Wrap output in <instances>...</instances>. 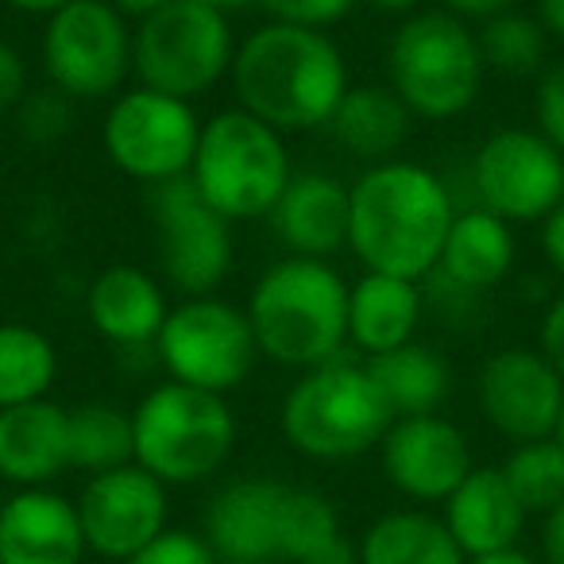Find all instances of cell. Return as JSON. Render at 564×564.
<instances>
[{
    "label": "cell",
    "mask_w": 564,
    "mask_h": 564,
    "mask_svg": "<svg viewBox=\"0 0 564 564\" xmlns=\"http://www.w3.org/2000/svg\"><path fill=\"white\" fill-rule=\"evenodd\" d=\"M86 322L120 352H151L171 314V294L155 271L135 263H109L86 282ZM155 356V352H151Z\"/></svg>",
    "instance_id": "cell-18"
},
{
    "label": "cell",
    "mask_w": 564,
    "mask_h": 564,
    "mask_svg": "<svg viewBox=\"0 0 564 564\" xmlns=\"http://www.w3.org/2000/svg\"><path fill=\"white\" fill-rule=\"evenodd\" d=\"M553 437H556V445H561V448H564V410H561V422H556Z\"/></svg>",
    "instance_id": "cell-49"
},
{
    "label": "cell",
    "mask_w": 564,
    "mask_h": 564,
    "mask_svg": "<svg viewBox=\"0 0 564 564\" xmlns=\"http://www.w3.org/2000/svg\"><path fill=\"white\" fill-rule=\"evenodd\" d=\"M282 499L286 484L274 476L228 479L205 502L202 538L220 564H282Z\"/></svg>",
    "instance_id": "cell-17"
},
{
    "label": "cell",
    "mask_w": 564,
    "mask_h": 564,
    "mask_svg": "<svg viewBox=\"0 0 564 564\" xmlns=\"http://www.w3.org/2000/svg\"><path fill=\"white\" fill-rule=\"evenodd\" d=\"M425 317V286L394 274L364 271L348 282V348L360 360L394 352L417 340Z\"/></svg>",
    "instance_id": "cell-24"
},
{
    "label": "cell",
    "mask_w": 564,
    "mask_h": 564,
    "mask_svg": "<svg viewBox=\"0 0 564 564\" xmlns=\"http://www.w3.org/2000/svg\"><path fill=\"white\" fill-rule=\"evenodd\" d=\"M151 352L163 364L166 379L225 399L248 383L256 364L263 360L243 306L228 302L225 294L174 302Z\"/></svg>",
    "instance_id": "cell-10"
},
{
    "label": "cell",
    "mask_w": 564,
    "mask_h": 564,
    "mask_svg": "<svg viewBox=\"0 0 564 564\" xmlns=\"http://www.w3.org/2000/svg\"><path fill=\"white\" fill-rule=\"evenodd\" d=\"M109 4L120 12V17H128L132 24H140V20L155 17L159 9H166V4H174V0H109Z\"/></svg>",
    "instance_id": "cell-43"
},
{
    "label": "cell",
    "mask_w": 564,
    "mask_h": 564,
    "mask_svg": "<svg viewBox=\"0 0 564 564\" xmlns=\"http://www.w3.org/2000/svg\"><path fill=\"white\" fill-rule=\"evenodd\" d=\"M228 82L240 109L274 132L294 135L329 124L340 97L352 86V74L329 32L267 20L236 43Z\"/></svg>",
    "instance_id": "cell-2"
},
{
    "label": "cell",
    "mask_w": 564,
    "mask_h": 564,
    "mask_svg": "<svg viewBox=\"0 0 564 564\" xmlns=\"http://www.w3.org/2000/svg\"><path fill=\"white\" fill-rule=\"evenodd\" d=\"M538 352L561 371L564 379V291H556L553 299L545 302L538 322Z\"/></svg>",
    "instance_id": "cell-38"
},
{
    "label": "cell",
    "mask_w": 564,
    "mask_h": 564,
    "mask_svg": "<svg viewBox=\"0 0 564 564\" xmlns=\"http://www.w3.org/2000/svg\"><path fill=\"white\" fill-rule=\"evenodd\" d=\"M317 564H356V556H352V549H348V553H340V556H329V561H317Z\"/></svg>",
    "instance_id": "cell-48"
},
{
    "label": "cell",
    "mask_w": 564,
    "mask_h": 564,
    "mask_svg": "<svg viewBox=\"0 0 564 564\" xmlns=\"http://www.w3.org/2000/svg\"><path fill=\"white\" fill-rule=\"evenodd\" d=\"M32 89L28 82V63L9 40H0V120H9L24 94Z\"/></svg>",
    "instance_id": "cell-37"
},
{
    "label": "cell",
    "mask_w": 564,
    "mask_h": 564,
    "mask_svg": "<svg viewBox=\"0 0 564 564\" xmlns=\"http://www.w3.org/2000/svg\"><path fill=\"white\" fill-rule=\"evenodd\" d=\"M70 471V410L51 399L0 410V484L51 487Z\"/></svg>",
    "instance_id": "cell-23"
},
{
    "label": "cell",
    "mask_w": 564,
    "mask_h": 564,
    "mask_svg": "<svg viewBox=\"0 0 564 564\" xmlns=\"http://www.w3.org/2000/svg\"><path fill=\"white\" fill-rule=\"evenodd\" d=\"M291 174L294 159L286 135L251 117L248 109L232 105L202 120L189 182L228 225L271 217Z\"/></svg>",
    "instance_id": "cell-6"
},
{
    "label": "cell",
    "mask_w": 564,
    "mask_h": 564,
    "mask_svg": "<svg viewBox=\"0 0 564 564\" xmlns=\"http://www.w3.org/2000/svg\"><path fill=\"white\" fill-rule=\"evenodd\" d=\"M471 205L507 225H541L564 197V155L525 124L495 128L468 163Z\"/></svg>",
    "instance_id": "cell-13"
},
{
    "label": "cell",
    "mask_w": 564,
    "mask_h": 564,
    "mask_svg": "<svg viewBox=\"0 0 564 564\" xmlns=\"http://www.w3.org/2000/svg\"><path fill=\"white\" fill-rule=\"evenodd\" d=\"M356 4H360V0H259V12H263L267 20H274V24L329 32L333 24L352 17Z\"/></svg>",
    "instance_id": "cell-35"
},
{
    "label": "cell",
    "mask_w": 564,
    "mask_h": 564,
    "mask_svg": "<svg viewBox=\"0 0 564 564\" xmlns=\"http://www.w3.org/2000/svg\"><path fill=\"white\" fill-rule=\"evenodd\" d=\"M124 564H220V561L209 549V541L202 538V530L166 525L155 541H148V545L135 556H128Z\"/></svg>",
    "instance_id": "cell-34"
},
{
    "label": "cell",
    "mask_w": 564,
    "mask_h": 564,
    "mask_svg": "<svg viewBox=\"0 0 564 564\" xmlns=\"http://www.w3.org/2000/svg\"><path fill=\"white\" fill-rule=\"evenodd\" d=\"M236 32L225 12L202 0H174L132 32V82L194 105L228 82Z\"/></svg>",
    "instance_id": "cell-8"
},
{
    "label": "cell",
    "mask_w": 564,
    "mask_h": 564,
    "mask_svg": "<svg viewBox=\"0 0 564 564\" xmlns=\"http://www.w3.org/2000/svg\"><path fill=\"white\" fill-rule=\"evenodd\" d=\"M259 356L279 368L310 371L345 356L348 282L329 259L279 256L256 274L243 302Z\"/></svg>",
    "instance_id": "cell-3"
},
{
    "label": "cell",
    "mask_w": 564,
    "mask_h": 564,
    "mask_svg": "<svg viewBox=\"0 0 564 564\" xmlns=\"http://www.w3.org/2000/svg\"><path fill=\"white\" fill-rule=\"evenodd\" d=\"M132 32L109 0H74L43 20L40 66L51 89L74 105L112 101L132 86Z\"/></svg>",
    "instance_id": "cell-9"
},
{
    "label": "cell",
    "mask_w": 564,
    "mask_h": 564,
    "mask_svg": "<svg viewBox=\"0 0 564 564\" xmlns=\"http://www.w3.org/2000/svg\"><path fill=\"white\" fill-rule=\"evenodd\" d=\"M487 66L476 28L445 9H417L402 17L387 43V86L414 120L445 124L484 94Z\"/></svg>",
    "instance_id": "cell-5"
},
{
    "label": "cell",
    "mask_w": 564,
    "mask_h": 564,
    "mask_svg": "<svg viewBox=\"0 0 564 564\" xmlns=\"http://www.w3.org/2000/svg\"><path fill=\"white\" fill-rule=\"evenodd\" d=\"M533 17L545 28L549 40L564 43V0H533Z\"/></svg>",
    "instance_id": "cell-42"
},
{
    "label": "cell",
    "mask_w": 564,
    "mask_h": 564,
    "mask_svg": "<svg viewBox=\"0 0 564 564\" xmlns=\"http://www.w3.org/2000/svg\"><path fill=\"white\" fill-rule=\"evenodd\" d=\"M476 406L510 445L553 437L564 410V379L538 348H499L476 371Z\"/></svg>",
    "instance_id": "cell-14"
},
{
    "label": "cell",
    "mask_w": 564,
    "mask_h": 564,
    "mask_svg": "<svg viewBox=\"0 0 564 564\" xmlns=\"http://www.w3.org/2000/svg\"><path fill=\"white\" fill-rule=\"evenodd\" d=\"M394 417L441 414L453 394V364L441 348L410 340L394 352L364 360Z\"/></svg>",
    "instance_id": "cell-26"
},
{
    "label": "cell",
    "mask_w": 564,
    "mask_h": 564,
    "mask_svg": "<svg viewBox=\"0 0 564 564\" xmlns=\"http://www.w3.org/2000/svg\"><path fill=\"white\" fill-rule=\"evenodd\" d=\"M202 4L225 12V17H232V12H243V9H259V0H202Z\"/></svg>",
    "instance_id": "cell-47"
},
{
    "label": "cell",
    "mask_w": 564,
    "mask_h": 564,
    "mask_svg": "<svg viewBox=\"0 0 564 564\" xmlns=\"http://www.w3.org/2000/svg\"><path fill=\"white\" fill-rule=\"evenodd\" d=\"M456 209L453 189L433 166L414 159L364 166L348 182V251L364 271L425 282Z\"/></svg>",
    "instance_id": "cell-1"
},
{
    "label": "cell",
    "mask_w": 564,
    "mask_h": 564,
    "mask_svg": "<svg viewBox=\"0 0 564 564\" xmlns=\"http://www.w3.org/2000/svg\"><path fill=\"white\" fill-rule=\"evenodd\" d=\"M135 464L166 487L213 479L232 460L240 425L225 394L163 379L132 410Z\"/></svg>",
    "instance_id": "cell-7"
},
{
    "label": "cell",
    "mask_w": 564,
    "mask_h": 564,
    "mask_svg": "<svg viewBox=\"0 0 564 564\" xmlns=\"http://www.w3.org/2000/svg\"><path fill=\"white\" fill-rule=\"evenodd\" d=\"M518 259V236L514 225H507L495 213L479 209V205H464L456 209L453 225H448L445 248L433 267L430 282L456 291L464 299H487L510 279Z\"/></svg>",
    "instance_id": "cell-21"
},
{
    "label": "cell",
    "mask_w": 564,
    "mask_h": 564,
    "mask_svg": "<svg viewBox=\"0 0 564 564\" xmlns=\"http://www.w3.org/2000/svg\"><path fill=\"white\" fill-rule=\"evenodd\" d=\"M4 499H9V487L0 484V510H4Z\"/></svg>",
    "instance_id": "cell-50"
},
{
    "label": "cell",
    "mask_w": 564,
    "mask_h": 564,
    "mask_svg": "<svg viewBox=\"0 0 564 564\" xmlns=\"http://www.w3.org/2000/svg\"><path fill=\"white\" fill-rule=\"evenodd\" d=\"M58 379V348L40 325H0V410L40 402Z\"/></svg>",
    "instance_id": "cell-29"
},
{
    "label": "cell",
    "mask_w": 564,
    "mask_h": 564,
    "mask_svg": "<svg viewBox=\"0 0 564 564\" xmlns=\"http://www.w3.org/2000/svg\"><path fill=\"white\" fill-rule=\"evenodd\" d=\"M383 476L402 499L417 507H441L464 484L476 456L464 430L445 414L394 417L379 441Z\"/></svg>",
    "instance_id": "cell-16"
},
{
    "label": "cell",
    "mask_w": 564,
    "mask_h": 564,
    "mask_svg": "<svg viewBox=\"0 0 564 564\" xmlns=\"http://www.w3.org/2000/svg\"><path fill=\"white\" fill-rule=\"evenodd\" d=\"M479 55L491 74H507V78H538L545 70L549 58V35L538 24V17L525 9L499 12V17L476 24Z\"/></svg>",
    "instance_id": "cell-31"
},
{
    "label": "cell",
    "mask_w": 564,
    "mask_h": 564,
    "mask_svg": "<svg viewBox=\"0 0 564 564\" xmlns=\"http://www.w3.org/2000/svg\"><path fill=\"white\" fill-rule=\"evenodd\" d=\"M538 228H541V256H545L549 271L564 279V197Z\"/></svg>",
    "instance_id": "cell-39"
},
{
    "label": "cell",
    "mask_w": 564,
    "mask_h": 564,
    "mask_svg": "<svg viewBox=\"0 0 564 564\" xmlns=\"http://www.w3.org/2000/svg\"><path fill=\"white\" fill-rule=\"evenodd\" d=\"M356 564H468L441 514L402 507L379 514L352 549Z\"/></svg>",
    "instance_id": "cell-27"
},
{
    "label": "cell",
    "mask_w": 564,
    "mask_h": 564,
    "mask_svg": "<svg viewBox=\"0 0 564 564\" xmlns=\"http://www.w3.org/2000/svg\"><path fill=\"white\" fill-rule=\"evenodd\" d=\"M533 128L564 155V63H553L538 74V86H533Z\"/></svg>",
    "instance_id": "cell-36"
},
{
    "label": "cell",
    "mask_w": 564,
    "mask_h": 564,
    "mask_svg": "<svg viewBox=\"0 0 564 564\" xmlns=\"http://www.w3.org/2000/svg\"><path fill=\"white\" fill-rule=\"evenodd\" d=\"M74 507L89 553L124 564L171 525V487L159 484L140 464H124L89 476Z\"/></svg>",
    "instance_id": "cell-15"
},
{
    "label": "cell",
    "mask_w": 564,
    "mask_h": 564,
    "mask_svg": "<svg viewBox=\"0 0 564 564\" xmlns=\"http://www.w3.org/2000/svg\"><path fill=\"white\" fill-rule=\"evenodd\" d=\"M325 132L356 163L376 166L402 159V148L414 132V117L387 82H352L348 94L340 97L337 112L329 117V124H325Z\"/></svg>",
    "instance_id": "cell-25"
},
{
    "label": "cell",
    "mask_w": 564,
    "mask_h": 564,
    "mask_svg": "<svg viewBox=\"0 0 564 564\" xmlns=\"http://www.w3.org/2000/svg\"><path fill=\"white\" fill-rule=\"evenodd\" d=\"M202 140V117L189 101L148 86H128L105 109L101 151L124 178L143 189L186 178Z\"/></svg>",
    "instance_id": "cell-12"
},
{
    "label": "cell",
    "mask_w": 564,
    "mask_h": 564,
    "mask_svg": "<svg viewBox=\"0 0 564 564\" xmlns=\"http://www.w3.org/2000/svg\"><path fill=\"white\" fill-rule=\"evenodd\" d=\"M499 468L530 518H545L564 502V448L556 445V437L514 445Z\"/></svg>",
    "instance_id": "cell-32"
},
{
    "label": "cell",
    "mask_w": 564,
    "mask_h": 564,
    "mask_svg": "<svg viewBox=\"0 0 564 564\" xmlns=\"http://www.w3.org/2000/svg\"><path fill=\"white\" fill-rule=\"evenodd\" d=\"M525 0H441V9L453 12V17L468 20V24H484V20L499 17V12L522 9Z\"/></svg>",
    "instance_id": "cell-40"
},
{
    "label": "cell",
    "mask_w": 564,
    "mask_h": 564,
    "mask_svg": "<svg viewBox=\"0 0 564 564\" xmlns=\"http://www.w3.org/2000/svg\"><path fill=\"white\" fill-rule=\"evenodd\" d=\"M74 124H78V105L51 86L28 89L24 101H20L17 112H12V128H17V135L35 151L58 148V143L74 132Z\"/></svg>",
    "instance_id": "cell-33"
},
{
    "label": "cell",
    "mask_w": 564,
    "mask_h": 564,
    "mask_svg": "<svg viewBox=\"0 0 564 564\" xmlns=\"http://www.w3.org/2000/svg\"><path fill=\"white\" fill-rule=\"evenodd\" d=\"M360 4H371V9L387 12V17H410L425 4V0H360Z\"/></svg>",
    "instance_id": "cell-46"
},
{
    "label": "cell",
    "mask_w": 564,
    "mask_h": 564,
    "mask_svg": "<svg viewBox=\"0 0 564 564\" xmlns=\"http://www.w3.org/2000/svg\"><path fill=\"white\" fill-rule=\"evenodd\" d=\"M9 9L24 12V17H55L58 9H66V4H74V0H4Z\"/></svg>",
    "instance_id": "cell-44"
},
{
    "label": "cell",
    "mask_w": 564,
    "mask_h": 564,
    "mask_svg": "<svg viewBox=\"0 0 564 564\" xmlns=\"http://www.w3.org/2000/svg\"><path fill=\"white\" fill-rule=\"evenodd\" d=\"M541 561L564 564V502L541 518Z\"/></svg>",
    "instance_id": "cell-41"
},
{
    "label": "cell",
    "mask_w": 564,
    "mask_h": 564,
    "mask_svg": "<svg viewBox=\"0 0 564 564\" xmlns=\"http://www.w3.org/2000/svg\"><path fill=\"white\" fill-rule=\"evenodd\" d=\"M135 464L132 410L117 402H82L70 406V468L86 476Z\"/></svg>",
    "instance_id": "cell-30"
},
{
    "label": "cell",
    "mask_w": 564,
    "mask_h": 564,
    "mask_svg": "<svg viewBox=\"0 0 564 564\" xmlns=\"http://www.w3.org/2000/svg\"><path fill=\"white\" fill-rule=\"evenodd\" d=\"M394 414L379 394L360 356H337L299 371L282 394L279 433L299 456L317 464H345L379 448Z\"/></svg>",
    "instance_id": "cell-4"
},
{
    "label": "cell",
    "mask_w": 564,
    "mask_h": 564,
    "mask_svg": "<svg viewBox=\"0 0 564 564\" xmlns=\"http://www.w3.org/2000/svg\"><path fill=\"white\" fill-rule=\"evenodd\" d=\"M151 240H155L159 279L182 299L220 294L236 267V236L225 217L194 189V182L174 178L143 189Z\"/></svg>",
    "instance_id": "cell-11"
},
{
    "label": "cell",
    "mask_w": 564,
    "mask_h": 564,
    "mask_svg": "<svg viewBox=\"0 0 564 564\" xmlns=\"http://www.w3.org/2000/svg\"><path fill=\"white\" fill-rule=\"evenodd\" d=\"M468 564H545L541 556L525 553L522 545L518 549H502V553H487V556H471Z\"/></svg>",
    "instance_id": "cell-45"
},
{
    "label": "cell",
    "mask_w": 564,
    "mask_h": 564,
    "mask_svg": "<svg viewBox=\"0 0 564 564\" xmlns=\"http://www.w3.org/2000/svg\"><path fill=\"white\" fill-rule=\"evenodd\" d=\"M340 510L317 487L286 484L282 499V564H317L348 553Z\"/></svg>",
    "instance_id": "cell-28"
},
{
    "label": "cell",
    "mask_w": 564,
    "mask_h": 564,
    "mask_svg": "<svg viewBox=\"0 0 564 564\" xmlns=\"http://www.w3.org/2000/svg\"><path fill=\"white\" fill-rule=\"evenodd\" d=\"M441 522L448 525L460 553L471 561V556L522 545L530 514L518 502V495L510 491L499 464H476L464 476V484L441 502Z\"/></svg>",
    "instance_id": "cell-22"
},
{
    "label": "cell",
    "mask_w": 564,
    "mask_h": 564,
    "mask_svg": "<svg viewBox=\"0 0 564 564\" xmlns=\"http://www.w3.org/2000/svg\"><path fill=\"white\" fill-rule=\"evenodd\" d=\"M89 556L74 499L55 487L12 491L0 510V564H82Z\"/></svg>",
    "instance_id": "cell-20"
},
{
    "label": "cell",
    "mask_w": 564,
    "mask_h": 564,
    "mask_svg": "<svg viewBox=\"0 0 564 564\" xmlns=\"http://www.w3.org/2000/svg\"><path fill=\"white\" fill-rule=\"evenodd\" d=\"M267 225L282 256L333 263L348 248V182L333 171H294Z\"/></svg>",
    "instance_id": "cell-19"
}]
</instances>
